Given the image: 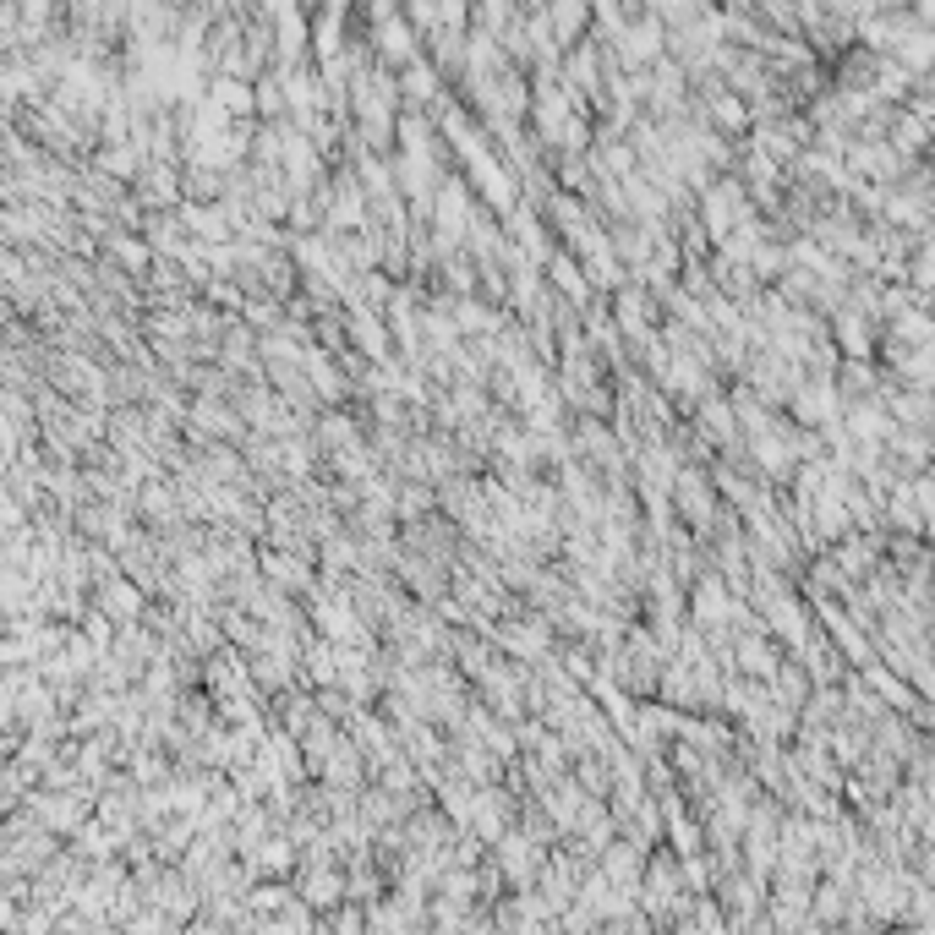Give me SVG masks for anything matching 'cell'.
Wrapping results in <instances>:
<instances>
[{
    "label": "cell",
    "instance_id": "7c38bea8",
    "mask_svg": "<svg viewBox=\"0 0 935 935\" xmlns=\"http://www.w3.org/2000/svg\"><path fill=\"white\" fill-rule=\"evenodd\" d=\"M553 285H558V290H569L575 301H586V296H591L586 279H580V268H575V257H553Z\"/></svg>",
    "mask_w": 935,
    "mask_h": 935
},
{
    "label": "cell",
    "instance_id": "5b68a950",
    "mask_svg": "<svg viewBox=\"0 0 935 935\" xmlns=\"http://www.w3.org/2000/svg\"><path fill=\"white\" fill-rule=\"evenodd\" d=\"M99 607H104L110 618H121V624H126V618L143 613V591H137L132 580H110V586L99 591Z\"/></svg>",
    "mask_w": 935,
    "mask_h": 935
},
{
    "label": "cell",
    "instance_id": "ac0fdd59",
    "mask_svg": "<svg viewBox=\"0 0 935 935\" xmlns=\"http://www.w3.org/2000/svg\"><path fill=\"white\" fill-rule=\"evenodd\" d=\"M914 274H919V285H935V252H925V257H919V268H914Z\"/></svg>",
    "mask_w": 935,
    "mask_h": 935
},
{
    "label": "cell",
    "instance_id": "4fadbf2b",
    "mask_svg": "<svg viewBox=\"0 0 935 935\" xmlns=\"http://www.w3.org/2000/svg\"><path fill=\"white\" fill-rule=\"evenodd\" d=\"M110 252L121 257L126 268H148V263H154V247H148V241H132V236H110Z\"/></svg>",
    "mask_w": 935,
    "mask_h": 935
},
{
    "label": "cell",
    "instance_id": "52a82bcc",
    "mask_svg": "<svg viewBox=\"0 0 935 935\" xmlns=\"http://www.w3.org/2000/svg\"><path fill=\"white\" fill-rule=\"evenodd\" d=\"M263 569H268V580H274V586H285V591L312 586V569H307V558H279V553H263Z\"/></svg>",
    "mask_w": 935,
    "mask_h": 935
},
{
    "label": "cell",
    "instance_id": "2e32d148",
    "mask_svg": "<svg viewBox=\"0 0 935 935\" xmlns=\"http://www.w3.org/2000/svg\"><path fill=\"white\" fill-rule=\"evenodd\" d=\"M323 443H329V449H356V427L345 422V416H323Z\"/></svg>",
    "mask_w": 935,
    "mask_h": 935
},
{
    "label": "cell",
    "instance_id": "9a60e30c",
    "mask_svg": "<svg viewBox=\"0 0 935 935\" xmlns=\"http://www.w3.org/2000/svg\"><path fill=\"white\" fill-rule=\"evenodd\" d=\"M711 121L717 126H744L750 110H744V99H733V93H711Z\"/></svg>",
    "mask_w": 935,
    "mask_h": 935
},
{
    "label": "cell",
    "instance_id": "9c48e42d",
    "mask_svg": "<svg viewBox=\"0 0 935 935\" xmlns=\"http://www.w3.org/2000/svg\"><path fill=\"white\" fill-rule=\"evenodd\" d=\"M345 892V881L334 870H307V881H301V897H307V908H323L334 903V897Z\"/></svg>",
    "mask_w": 935,
    "mask_h": 935
},
{
    "label": "cell",
    "instance_id": "ba28073f",
    "mask_svg": "<svg viewBox=\"0 0 935 935\" xmlns=\"http://www.w3.org/2000/svg\"><path fill=\"white\" fill-rule=\"evenodd\" d=\"M739 668L761 673V679H777V651H771L761 635H750V640H739Z\"/></svg>",
    "mask_w": 935,
    "mask_h": 935
},
{
    "label": "cell",
    "instance_id": "6da1fadb",
    "mask_svg": "<svg viewBox=\"0 0 935 935\" xmlns=\"http://www.w3.org/2000/svg\"><path fill=\"white\" fill-rule=\"evenodd\" d=\"M739 613H744V607L733 602L728 586H722L717 575H706L695 586V618H700V624H722V618H739Z\"/></svg>",
    "mask_w": 935,
    "mask_h": 935
},
{
    "label": "cell",
    "instance_id": "e0dca14e",
    "mask_svg": "<svg viewBox=\"0 0 935 935\" xmlns=\"http://www.w3.org/2000/svg\"><path fill=\"white\" fill-rule=\"evenodd\" d=\"M405 93H411V99H432V72L427 66H411V72H405Z\"/></svg>",
    "mask_w": 935,
    "mask_h": 935
},
{
    "label": "cell",
    "instance_id": "30bf717a",
    "mask_svg": "<svg viewBox=\"0 0 935 935\" xmlns=\"http://www.w3.org/2000/svg\"><path fill=\"white\" fill-rule=\"evenodd\" d=\"M826 394H832L826 383H804V389L793 394V411H799L804 422H821V416H832V411H837V400H826Z\"/></svg>",
    "mask_w": 935,
    "mask_h": 935
},
{
    "label": "cell",
    "instance_id": "3957f363",
    "mask_svg": "<svg viewBox=\"0 0 935 935\" xmlns=\"http://www.w3.org/2000/svg\"><path fill=\"white\" fill-rule=\"evenodd\" d=\"M137 186H143V203L148 208H175V197H181V181H175L170 165H148Z\"/></svg>",
    "mask_w": 935,
    "mask_h": 935
},
{
    "label": "cell",
    "instance_id": "7a4b0ae2",
    "mask_svg": "<svg viewBox=\"0 0 935 935\" xmlns=\"http://www.w3.org/2000/svg\"><path fill=\"white\" fill-rule=\"evenodd\" d=\"M318 88H323L318 72H307V66H290V72H285V104H290V110L312 115V110H318V99H323Z\"/></svg>",
    "mask_w": 935,
    "mask_h": 935
},
{
    "label": "cell",
    "instance_id": "277c9868",
    "mask_svg": "<svg viewBox=\"0 0 935 935\" xmlns=\"http://www.w3.org/2000/svg\"><path fill=\"white\" fill-rule=\"evenodd\" d=\"M673 493H679V509L689 514V520L706 525V514H711V487H706V476H700V471H684Z\"/></svg>",
    "mask_w": 935,
    "mask_h": 935
},
{
    "label": "cell",
    "instance_id": "8992f818",
    "mask_svg": "<svg viewBox=\"0 0 935 935\" xmlns=\"http://www.w3.org/2000/svg\"><path fill=\"white\" fill-rule=\"evenodd\" d=\"M208 99H214L225 115H247V110H257V93L247 88V77H219Z\"/></svg>",
    "mask_w": 935,
    "mask_h": 935
},
{
    "label": "cell",
    "instance_id": "5bb4252c",
    "mask_svg": "<svg viewBox=\"0 0 935 935\" xmlns=\"http://www.w3.org/2000/svg\"><path fill=\"white\" fill-rule=\"evenodd\" d=\"M547 22H553L558 44H569L580 28H586V6H558V11H547Z\"/></svg>",
    "mask_w": 935,
    "mask_h": 935
},
{
    "label": "cell",
    "instance_id": "8fae6325",
    "mask_svg": "<svg viewBox=\"0 0 935 935\" xmlns=\"http://www.w3.org/2000/svg\"><path fill=\"white\" fill-rule=\"evenodd\" d=\"M504 870L509 881H536V843H525V837L504 843Z\"/></svg>",
    "mask_w": 935,
    "mask_h": 935
}]
</instances>
